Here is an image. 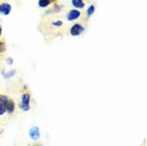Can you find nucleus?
<instances>
[{"label": "nucleus", "instance_id": "dca6fc26", "mask_svg": "<svg viewBox=\"0 0 147 146\" xmlns=\"http://www.w3.org/2000/svg\"><path fill=\"white\" fill-rule=\"evenodd\" d=\"M0 1H2V0H0Z\"/></svg>", "mask_w": 147, "mask_h": 146}, {"label": "nucleus", "instance_id": "9d476101", "mask_svg": "<svg viewBox=\"0 0 147 146\" xmlns=\"http://www.w3.org/2000/svg\"><path fill=\"white\" fill-rule=\"evenodd\" d=\"M30 100H31L30 93H24L22 95V101H20V103H22V105H30Z\"/></svg>", "mask_w": 147, "mask_h": 146}, {"label": "nucleus", "instance_id": "20e7f679", "mask_svg": "<svg viewBox=\"0 0 147 146\" xmlns=\"http://www.w3.org/2000/svg\"><path fill=\"white\" fill-rule=\"evenodd\" d=\"M29 135L31 140H33V141H37V140L40 138V128L37 127V126H33V127L30 128L29 130Z\"/></svg>", "mask_w": 147, "mask_h": 146}, {"label": "nucleus", "instance_id": "6e6552de", "mask_svg": "<svg viewBox=\"0 0 147 146\" xmlns=\"http://www.w3.org/2000/svg\"><path fill=\"white\" fill-rule=\"evenodd\" d=\"M15 107H16V105H15L14 100L9 99V101L7 102V107H5V112H7L9 114H12L15 111Z\"/></svg>", "mask_w": 147, "mask_h": 146}, {"label": "nucleus", "instance_id": "1a4fd4ad", "mask_svg": "<svg viewBox=\"0 0 147 146\" xmlns=\"http://www.w3.org/2000/svg\"><path fill=\"white\" fill-rule=\"evenodd\" d=\"M94 12H95V4L94 3H91L90 5L88 7V9L85 10V15H86V19H88L93 14H94Z\"/></svg>", "mask_w": 147, "mask_h": 146}, {"label": "nucleus", "instance_id": "f257e3e1", "mask_svg": "<svg viewBox=\"0 0 147 146\" xmlns=\"http://www.w3.org/2000/svg\"><path fill=\"white\" fill-rule=\"evenodd\" d=\"M85 31V26L83 25V22H75L69 26L68 32L71 36H79L82 33Z\"/></svg>", "mask_w": 147, "mask_h": 146}, {"label": "nucleus", "instance_id": "39448f33", "mask_svg": "<svg viewBox=\"0 0 147 146\" xmlns=\"http://www.w3.org/2000/svg\"><path fill=\"white\" fill-rule=\"evenodd\" d=\"M9 97L7 95L0 94V116L5 113V107H7V102L9 101Z\"/></svg>", "mask_w": 147, "mask_h": 146}, {"label": "nucleus", "instance_id": "7ed1b4c3", "mask_svg": "<svg viewBox=\"0 0 147 146\" xmlns=\"http://www.w3.org/2000/svg\"><path fill=\"white\" fill-rule=\"evenodd\" d=\"M12 5L9 2H0V14L7 16L12 12Z\"/></svg>", "mask_w": 147, "mask_h": 146}, {"label": "nucleus", "instance_id": "f8f14e48", "mask_svg": "<svg viewBox=\"0 0 147 146\" xmlns=\"http://www.w3.org/2000/svg\"><path fill=\"white\" fill-rule=\"evenodd\" d=\"M18 107L22 109V111H24V112H28L31 108H30V105H22V103H19Z\"/></svg>", "mask_w": 147, "mask_h": 146}, {"label": "nucleus", "instance_id": "4468645a", "mask_svg": "<svg viewBox=\"0 0 147 146\" xmlns=\"http://www.w3.org/2000/svg\"><path fill=\"white\" fill-rule=\"evenodd\" d=\"M1 35H2V27L0 25V37H1Z\"/></svg>", "mask_w": 147, "mask_h": 146}, {"label": "nucleus", "instance_id": "ddd939ff", "mask_svg": "<svg viewBox=\"0 0 147 146\" xmlns=\"http://www.w3.org/2000/svg\"><path fill=\"white\" fill-rule=\"evenodd\" d=\"M15 74H16V70H11V72H10V73L7 75V78H10V77H12L13 75H15Z\"/></svg>", "mask_w": 147, "mask_h": 146}, {"label": "nucleus", "instance_id": "2eb2a0df", "mask_svg": "<svg viewBox=\"0 0 147 146\" xmlns=\"http://www.w3.org/2000/svg\"><path fill=\"white\" fill-rule=\"evenodd\" d=\"M33 146H43L42 144H40V143H36V144H34Z\"/></svg>", "mask_w": 147, "mask_h": 146}, {"label": "nucleus", "instance_id": "423d86ee", "mask_svg": "<svg viewBox=\"0 0 147 146\" xmlns=\"http://www.w3.org/2000/svg\"><path fill=\"white\" fill-rule=\"evenodd\" d=\"M60 2L59 0H38V7L45 9L48 7H52L53 4Z\"/></svg>", "mask_w": 147, "mask_h": 146}, {"label": "nucleus", "instance_id": "0eeeda50", "mask_svg": "<svg viewBox=\"0 0 147 146\" xmlns=\"http://www.w3.org/2000/svg\"><path fill=\"white\" fill-rule=\"evenodd\" d=\"M70 3L73 5V9H77V10H82L86 7L85 0H70Z\"/></svg>", "mask_w": 147, "mask_h": 146}, {"label": "nucleus", "instance_id": "9b49d317", "mask_svg": "<svg viewBox=\"0 0 147 146\" xmlns=\"http://www.w3.org/2000/svg\"><path fill=\"white\" fill-rule=\"evenodd\" d=\"M5 51H7V45L3 40H0V55H3Z\"/></svg>", "mask_w": 147, "mask_h": 146}, {"label": "nucleus", "instance_id": "f03ea898", "mask_svg": "<svg viewBox=\"0 0 147 146\" xmlns=\"http://www.w3.org/2000/svg\"><path fill=\"white\" fill-rule=\"evenodd\" d=\"M82 16V12L80 10L77 9H70L69 11H67L66 15H65V18L67 22H77L81 18Z\"/></svg>", "mask_w": 147, "mask_h": 146}]
</instances>
